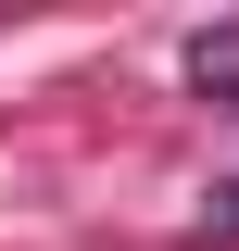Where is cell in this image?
<instances>
[{
  "instance_id": "cell-2",
  "label": "cell",
  "mask_w": 239,
  "mask_h": 251,
  "mask_svg": "<svg viewBox=\"0 0 239 251\" xmlns=\"http://www.w3.org/2000/svg\"><path fill=\"white\" fill-rule=\"evenodd\" d=\"M227 201H239V188H227Z\"/></svg>"
},
{
  "instance_id": "cell-1",
  "label": "cell",
  "mask_w": 239,
  "mask_h": 251,
  "mask_svg": "<svg viewBox=\"0 0 239 251\" xmlns=\"http://www.w3.org/2000/svg\"><path fill=\"white\" fill-rule=\"evenodd\" d=\"M189 75H202V88H214V100H239V25H214V38H202V50H189Z\"/></svg>"
}]
</instances>
